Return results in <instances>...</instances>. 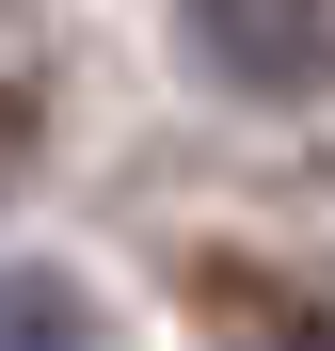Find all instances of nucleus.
Here are the masks:
<instances>
[{
  "label": "nucleus",
  "instance_id": "nucleus-2",
  "mask_svg": "<svg viewBox=\"0 0 335 351\" xmlns=\"http://www.w3.org/2000/svg\"><path fill=\"white\" fill-rule=\"evenodd\" d=\"M192 304H208L223 351H335V304L288 287V271H256V256H192Z\"/></svg>",
  "mask_w": 335,
  "mask_h": 351
},
{
  "label": "nucleus",
  "instance_id": "nucleus-3",
  "mask_svg": "<svg viewBox=\"0 0 335 351\" xmlns=\"http://www.w3.org/2000/svg\"><path fill=\"white\" fill-rule=\"evenodd\" d=\"M0 351H80V287L64 271H0Z\"/></svg>",
  "mask_w": 335,
  "mask_h": 351
},
{
  "label": "nucleus",
  "instance_id": "nucleus-4",
  "mask_svg": "<svg viewBox=\"0 0 335 351\" xmlns=\"http://www.w3.org/2000/svg\"><path fill=\"white\" fill-rule=\"evenodd\" d=\"M16 176H32V80H0V208H16Z\"/></svg>",
  "mask_w": 335,
  "mask_h": 351
},
{
  "label": "nucleus",
  "instance_id": "nucleus-1",
  "mask_svg": "<svg viewBox=\"0 0 335 351\" xmlns=\"http://www.w3.org/2000/svg\"><path fill=\"white\" fill-rule=\"evenodd\" d=\"M192 48H208L223 96L303 112V96L335 80V0H192Z\"/></svg>",
  "mask_w": 335,
  "mask_h": 351
}]
</instances>
